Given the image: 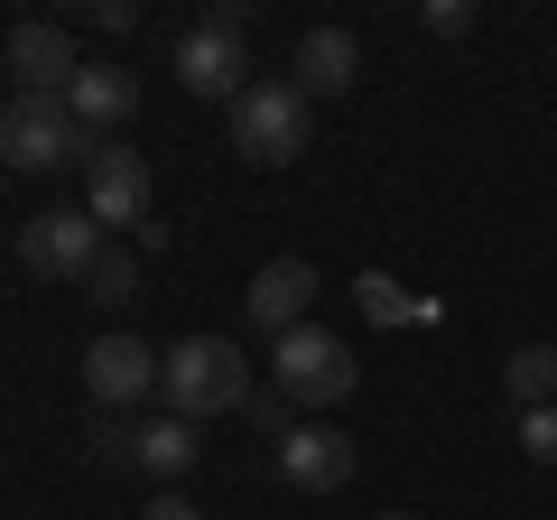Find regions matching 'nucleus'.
I'll list each match as a JSON object with an SVG mask.
<instances>
[{
	"mask_svg": "<svg viewBox=\"0 0 557 520\" xmlns=\"http://www.w3.org/2000/svg\"><path fill=\"white\" fill-rule=\"evenodd\" d=\"M159 400L168 419H223V409H251V362H242V344L223 335H186L159 354Z\"/></svg>",
	"mask_w": 557,
	"mask_h": 520,
	"instance_id": "1",
	"label": "nucleus"
},
{
	"mask_svg": "<svg viewBox=\"0 0 557 520\" xmlns=\"http://www.w3.org/2000/svg\"><path fill=\"white\" fill-rule=\"evenodd\" d=\"M177 84L186 94H205V102H242V65H251V47H242V10L233 0H214L196 28L177 38Z\"/></svg>",
	"mask_w": 557,
	"mask_h": 520,
	"instance_id": "2",
	"label": "nucleus"
},
{
	"mask_svg": "<svg viewBox=\"0 0 557 520\" xmlns=\"http://www.w3.org/2000/svg\"><path fill=\"white\" fill-rule=\"evenodd\" d=\"M75 149H84V121L65 112V94H10V112H0V159L20 168V177H47Z\"/></svg>",
	"mask_w": 557,
	"mask_h": 520,
	"instance_id": "3",
	"label": "nucleus"
},
{
	"mask_svg": "<svg viewBox=\"0 0 557 520\" xmlns=\"http://www.w3.org/2000/svg\"><path fill=\"white\" fill-rule=\"evenodd\" d=\"M233 149L251 168H288L307 149V94L298 84H242L233 102Z\"/></svg>",
	"mask_w": 557,
	"mask_h": 520,
	"instance_id": "4",
	"label": "nucleus"
},
{
	"mask_svg": "<svg viewBox=\"0 0 557 520\" xmlns=\"http://www.w3.org/2000/svg\"><path fill=\"white\" fill-rule=\"evenodd\" d=\"M270 372H278V391L298 409H335L344 391H354V344L344 335H325V325H298V335H278V354H270Z\"/></svg>",
	"mask_w": 557,
	"mask_h": 520,
	"instance_id": "5",
	"label": "nucleus"
},
{
	"mask_svg": "<svg viewBox=\"0 0 557 520\" xmlns=\"http://www.w3.org/2000/svg\"><path fill=\"white\" fill-rule=\"evenodd\" d=\"M112 251L94 214H28L20 223V270L28 280H94V260Z\"/></svg>",
	"mask_w": 557,
	"mask_h": 520,
	"instance_id": "6",
	"label": "nucleus"
},
{
	"mask_svg": "<svg viewBox=\"0 0 557 520\" xmlns=\"http://www.w3.org/2000/svg\"><path fill=\"white\" fill-rule=\"evenodd\" d=\"M84 214L112 233V223H131V233H149V159L139 149H84Z\"/></svg>",
	"mask_w": 557,
	"mask_h": 520,
	"instance_id": "7",
	"label": "nucleus"
},
{
	"mask_svg": "<svg viewBox=\"0 0 557 520\" xmlns=\"http://www.w3.org/2000/svg\"><path fill=\"white\" fill-rule=\"evenodd\" d=\"M278 474L298 483V493H344V483L362 474V446L344 437V428H288V437H278Z\"/></svg>",
	"mask_w": 557,
	"mask_h": 520,
	"instance_id": "8",
	"label": "nucleus"
},
{
	"mask_svg": "<svg viewBox=\"0 0 557 520\" xmlns=\"http://www.w3.org/2000/svg\"><path fill=\"white\" fill-rule=\"evenodd\" d=\"M84 391H94V409H131L159 391V354L139 335H102L94 354H84Z\"/></svg>",
	"mask_w": 557,
	"mask_h": 520,
	"instance_id": "9",
	"label": "nucleus"
},
{
	"mask_svg": "<svg viewBox=\"0 0 557 520\" xmlns=\"http://www.w3.org/2000/svg\"><path fill=\"white\" fill-rule=\"evenodd\" d=\"M242 307H251V325H270V335H298L307 307H317V260H260L251 288H242Z\"/></svg>",
	"mask_w": 557,
	"mask_h": 520,
	"instance_id": "10",
	"label": "nucleus"
},
{
	"mask_svg": "<svg viewBox=\"0 0 557 520\" xmlns=\"http://www.w3.org/2000/svg\"><path fill=\"white\" fill-rule=\"evenodd\" d=\"M10 75H20V94H65V84L84 75L75 38H65L57 20H20V28H10Z\"/></svg>",
	"mask_w": 557,
	"mask_h": 520,
	"instance_id": "11",
	"label": "nucleus"
},
{
	"mask_svg": "<svg viewBox=\"0 0 557 520\" xmlns=\"http://www.w3.org/2000/svg\"><path fill=\"white\" fill-rule=\"evenodd\" d=\"M354 75H362V38L354 28H307L298 38V94H354Z\"/></svg>",
	"mask_w": 557,
	"mask_h": 520,
	"instance_id": "12",
	"label": "nucleus"
},
{
	"mask_svg": "<svg viewBox=\"0 0 557 520\" xmlns=\"http://www.w3.org/2000/svg\"><path fill=\"white\" fill-rule=\"evenodd\" d=\"M65 112L84 121V140H94V131H121V121L139 112V84L121 75V65H84V75L65 84Z\"/></svg>",
	"mask_w": 557,
	"mask_h": 520,
	"instance_id": "13",
	"label": "nucleus"
},
{
	"mask_svg": "<svg viewBox=\"0 0 557 520\" xmlns=\"http://www.w3.org/2000/svg\"><path fill=\"white\" fill-rule=\"evenodd\" d=\"M196 456H205V446H196V428H186V419H149L131 437V465H139V474H159V493H177V474Z\"/></svg>",
	"mask_w": 557,
	"mask_h": 520,
	"instance_id": "14",
	"label": "nucleus"
},
{
	"mask_svg": "<svg viewBox=\"0 0 557 520\" xmlns=\"http://www.w3.org/2000/svg\"><path fill=\"white\" fill-rule=\"evenodd\" d=\"M502 391H511V409H548L557 400V344H520L502 362Z\"/></svg>",
	"mask_w": 557,
	"mask_h": 520,
	"instance_id": "15",
	"label": "nucleus"
},
{
	"mask_svg": "<svg viewBox=\"0 0 557 520\" xmlns=\"http://www.w3.org/2000/svg\"><path fill=\"white\" fill-rule=\"evenodd\" d=\"M84 288H94L102 307H121V298L139 288V260H131V251H102V260H94V280H84Z\"/></svg>",
	"mask_w": 557,
	"mask_h": 520,
	"instance_id": "16",
	"label": "nucleus"
},
{
	"mask_svg": "<svg viewBox=\"0 0 557 520\" xmlns=\"http://www.w3.org/2000/svg\"><path fill=\"white\" fill-rule=\"evenodd\" d=\"M520 446H530V465H557V400L548 409H520Z\"/></svg>",
	"mask_w": 557,
	"mask_h": 520,
	"instance_id": "17",
	"label": "nucleus"
},
{
	"mask_svg": "<svg viewBox=\"0 0 557 520\" xmlns=\"http://www.w3.org/2000/svg\"><path fill=\"white\" fill-rule=\"evenodd\" d=\"M354 298H362V317H372V325H399V317H409V298H399V288L381 280V270H372V280L354 288Z\"/></svg>",
	"mask_w": 557,
	"mask_h": 520,
	"instance_id": "18",
	"label": "nucleus"
},
{
	"mask_svg": "<svg viewBox=\"0 0 557 520\" xmlns=\"http://www.w3.org/2000/svg\"><path fill=\"white\" fill-rule=\"evenodd\" d=\"M131 437H139V428H121V419H94V465H131Z\"/></svg>",
	"mask_w": 557,
	"mask_h": 520,
	"instance_id": "19",
	"label": "nucleus"
},
{
	"mask_svg": "<svg viewBox=\"0 0 557 520\" xmlns=\"http://www.w3.org/2000/svg\"><path fill=\"white\" fill-rule=\"evenodd\" d=\"M418 20L437 28V38H465V28H474V0H428V10H418Z\"/></svg>",
	"mask_w": 557,
	"mask_h": 520,
	"instance_id": "20",
	"label": "nucleus"
},
{
	"mask_svg": "<svg viewBox=\"0 0 557 520\" xmlns=\"http://www.w3.org/2000/svg\"><path fill=\"white\" fill-rule=\"evenodd\" d=\"M288 409H298V400H288V391H270V400H251V428H270V437H288Z\"/></svg>",
	"mask_w": 557,
	"mask_h": 520,
	"instance_id": "21",
	"label": "nucleus"
},
{
	"mask_svg": "<svg viewBox=\"0 0 557 520\" xmlns=\"http://www.w3.org/2000/svg\"><path fill=\"white\" fill-rule=\"evenodd\" d=\"M94 28H112V38H131V28H139V10H131V0H94Z\"/></svg>",
	"mask_w": 557,
	"mask_h": 520,
	"instance_id": "22",
	"label": "nucleus"
},
{
	"mask_svg": "<svg viewBox=\"0 0 557 520\" xmlns=\"http://www.w3.org/2000/svg\"><path fill=\"white\" fill-rule=\"evenodd\" d=\"M139 520H205V511H196V502H186V493H159V502H149V511H139Z\"/></svg>",
	"mask_w": 557,
	"mask_h": 520,
	"instance_id": "23",
	"label": "nucleus"
},
{
	"mask_svg": "<svg viewBox=\"0 0 557 520\" xmlns=\"http://www.w3.org/2000/svg\"><path fill=\"white\" fill-rule=\"evenodd\" d=\"M381 520H409V511H381Z\"/></svg>",
	"mask_w": 557,
	"mask_h": 520,
	"instance_id": "24",
	"label": "nucleus"
}]
</instances>
